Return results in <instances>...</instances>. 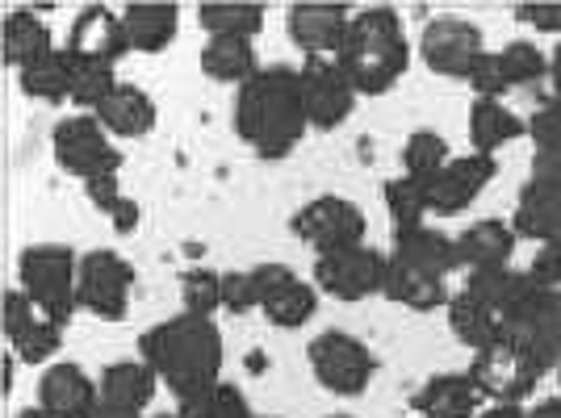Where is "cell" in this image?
Returning a JSON list of instances; mask_svg holds the SVG:
<instances>
[{"mask_svg": "<svg viewBox=\"0 0 561 418\" xmlns=\"http://www.w3.org/2000/svg\"><path fill=\"white\" fill-rule=\"evenodd\" d=\"M222 356H227V348H222L218 323L185 314V310L164 318V323L147 326L139 339V360L156 369L160 385L176 397V406L222 385Z\"/></svg>", "mask_w": 561, "mask_h": 418, "instance_id": "1", "label": "cell"}, {"mask_svg": "<svg viewBox=\"0 0 561 418\" xmlns=\"http://www.w3.org/2000/svg\"><path fill=\"white\" fill-rule=\"evenodd\" d=\"M234 135L256 151L260 160L277 163L298 151L306 139V105L298 68H260L231 105Z\"/></svg>", "mask_w": 561, "mask_h": 418, "instance_id": "2", "label": "cell"}, {"mask_svg": "<svg viewBox=\"0 0 561 418\" xmlns=\"http://www.w3.org/2000/svg\"><path fill=\"white\" fill-rule=\"evenodd\" d=\"M453 272H461V264H457V243L448 234H440L436 227L394 234V247L386 252L381 298L415 314H432L453 298Z\"/></svg>", "mask_w": 561, "mask_h": 418, "instance_id": "3", "label": "cell"}, {"mask_svg": "<svg viewBox=\"0 0 561 418\" xmlns=\"http://www.w3.org/2000/svg\"><path fill=\"white\" fill-rule=\"evenodd\" d=\"M340 68L352 76L360 96H381L394 89L411 68V43H407L398 9L390 4L356 9L344 50H340Z\"/></svg>", "mask_w": 561, "mask_h": 418, "instance_id": "4", "label": "cell"}, {"mask_svg": "<svg viewBox=\"0 0 561 418\" xmlns=\"http://www.w3.org/2000/svg\"><path fill=\"white\" fill-rule=\"evenodd\" d=\"M76 285H80V256L64 243H30L18 256V289L59 326H68L71 314L80 310Z\"/></svg>", "mask_w": 561, "mask_h": 418, "instance_id": "5", "label": "cell"}, {"mask_svg": "<svg viewBox=\"0 0 561 418\" xmlns=\"http://www.w3.org/2000/svg\"><path fill=\"white\" fill-rule=\"evenodd\" d=\"M549 372L553 369L540 356L519 348L507 335H499L491 348L473 351V364H469V376L478 381L491 406H524V397L537 394V385Z\"/></svg>", "mask_w": 561, "mask_h": 418, "instance_id": "6", "label": "cell"}, {"mask_svg": "<svg viewBox=\"0 0 561 418\" xmlns=\"http://www.w3.org/2000/svg\"><path fill=\"white\" fill-rule=\"evenodd\" d=\"M507 285H512V272H491V277H466L461 289H453L445 314L457 344H466L469 351H482L503 335Z\"/></svg>", "mask_w": 561, "mask_h": 418, "instance_id": "7", "label": "cell"}, {"mask_svg": "<svg viewBox=\"0 0 561 418\" xmlns=\"http://www.w3.org/2000/svg\"><path fill=\"white\" fill-rule=\"evenodd\" d=\"M314 381L335 397H360L377 376V356L348 330H319L306 348Z\"/></svg>", "mask_w": 561, "mask_h": 418, "instance_id": "8", "label": "cell"}, {"mask_svg": "<svg viewBox=\"0 0 561 418\" xmlns=\"http://www.w3.org/2000/svg\"><path fill=\"white\" fill-rule=\"evenodd\" d=\"M289 231H294V239H298L302 247H310L314 256H328V252H344V247L365 243L369 218H365V209L356 206V201H348V197L323 193V197L306 201V206L294 213Z\"/></svg>", "mask_w": 561, "mask_h": 418, "instance_id": "9", "label": "cell"}, {"mask_svg": "<svg viewBox=\"0 0 561 418\" xmlns=\"http://www.w3.org/2000/svg\"><path fill=\"white\" fill-rule=\"evenodd\" d=\"M50 151L55 163L76 176V181H96V176H114L122 167V151L114 147V135L96 121L93 114H71L55 126L50 135Z\"/></svg>", "mask_w": 561, "mask_h": 418, "instance_id": "10", "label": "cell"}, {"mask_svg": "<svg viewBox=\"0 0 561 418\" xmlns=\"http://www.w3.org/2000/svg\"><path fill=\"white\" fill-rule=\"evenodd\" d=\"M512 227L519 239L533 243L561 239V151H537L533 172L519 188Z\"/></svg>", "mask_w": 561, "mask_h": 418, "instance_id": "11", "label": "cell"}, {"mask_svg": "<svg viewBox=\"0 0 561 418\" xmlns=\"http://www.w3.org/2000/svg\"><path fill=\"white\" fill-rule=\"evenodd\" d=\"M130 293H135V264L126 256L105 247L80 256V285H76L80 310H89L101 323H122L130 314Z\"/></svg>", "mask_w": 561, "mask_h": 418, "instance_id": "12", "label": "cell"}, {"mask_svg": "<svg viewBox=\"0 0 561 418\" xmlns=\"http://www.w3.org/2000/svg\"><path fill=\"white\" fill-rule=\"evenodd\" d=\"M314 289L335 302H365L386 289V252L356 243L344 252L314 256Z\"/></svg>", "mask_w": 561, "mask_h": 418, "instance_id": "13", "label": "cell"}, {"mask_svg": "<svg viewBox=\"0 0 561 418\" xmlns=\"http://www.w3.org/2000/svg\"><path fill=\"white\" fill-rule=\"evenodd\" d=\"M494 176H499L494 155H478V151L453 155L436 176L423 181L427 218H457V213H466V209L491 188Z\"/></svg>", "mask_w": 561, "mask_h": 418, "instance_id": "14", "label": "cell"}, {"mask_svg": "<svg viewBox=\"0 0 561 418\" xmlns=\"http://www.w3.org/2000/svg\"><path fill=\"white\" fill-rule=\"evenodd\" d=\"M256 310L280 330H298L319 314V289L306 285L289 264H260L252 268Z\"/></svg>", "mask_w": 561, "mask_h": 418, "instance_id": "15", "label": "cell"}, {"mask_svg": "<svg viewBox=\"0 0 561 418\" xmlns=\"http://www.w3.org/2000/svg\"><path fill=\"white\" fill-rule=\"evenodd\" d=\"M486 55V38L482 30L466 18H436L423 25L420 59L427 63L432 76L445 80H469V71L478 68V59Z\"/></svg>", "mask_w": 561, "mask_h": 418, "instance_id": "16", "label": "cell"}, {"mask_svg": "<svg viewBox=\"0 0 561 418\" xmlns=\"http://www.w3.org/2000/svg\"><path fill=\"white\" fill-rule=\"evenodd\" d=\"M298 80H302V105L310 130H335L348 121L360 93H356L348 71L340 68V59H306L298 68Z\"/></svg>", "mask_w": 561, "mask_h": 418, "instance_id": "17", "label": "cell"}, {"mask_svg": "<svg viewBox=\"0 0 561 418\" xmlns=\"http://www.w3.org/2000/svg\"><path fill=\"white\" fill-rule=\"evenodd\" d=\"M352 18H356V9L340 4V0H302V4H289L285 30H289V43L302 50L306 59H340Z\"/></svg>", "mask_w": 561, "mask_h": 418, "instance_id": "18", "label": "cell"}, {"mask_svg": "<svg viewBox=\"0 0 561 418\" xmlns=\"http://www.w3.org/2000/svg\"><path fill=\"white\" fill-rule=\"evenodd\" d=\"M0 326H4L9 351H13L22 364H47L50 356L59 351V344H64V326L55 323L50 314H43L38 305L25 298L22 289H9V293H4Z\"/></svg>", "mask_w": 561, "mask_h": 418, "instance_id": "19", "label": "cell"}, {"mask_svg": "<svg viewBox=\"0 0 561 418\" xmlns=\"http://www.w3.org/2000/svg\"><path fill=\"white\" fill-rule=\"evenodd\" d=\"M64 50L80 55V59H93V63L114 68L122 55H130V34H126V22H122V9H110V4H84V9L71 18L68 47Z\"/></svg>", "mask_w": 561, "mask_h": 418, "instance_id": "20", "label": "cell"}, {"mask_svg": "<svg viewBox=\"0 0 561 418\" xmlns=\"http://www.w3.org/2000/svg\"><path fill=\"white\" fill-rule=\"evenodd\" d=\"M101 406V381H93L76 360L47 364L38 376V410L55 418H93Z\"/></svg>", "mask_w": 561, "mask_h": 418, "instance_id": "21", "label": "cell"}, {"mask_svg": "<svg viewBox=\"0 0 561 418\" xmlns=\"http://www.w3.org/2000/svg\"><path fill=\"white\" fill-rule=\"evenodd\" d=\"M453 243H457V264L466 268V277H491V272H512L519 234L503 218H482L466 227Z\"/></svg>", "mask_w": 561, "mask_h": 418, "instance_id": "22", "label": "cell"}, {"mask_svg": "<svg viewBox=\"0 0 561 418\" xmlns=\"http://www.w3.org/2000/svg\"><path fill=\"white\" fill-rule=\"evenodd\" d=\"M486 406L491 402L469 372H436L411 397V410L420 418H478Z\"/></svg>", "mask_w": 561, "mask_h": 418, "instance_id": "23", "label": "cell"}, {"mask_svg": "<svg viewBox=\"0 0 561 418\" xmlns=\"http://www.w3.org/2000/svg\"><path fill=\"white\" fill-rule=\"evenodd\" d=\"M93 117L114 139H147L156 130V121H160V109H156V101H151L147 89L117 80V89L101 101V109Z\"/></svg>", "mask_w": 561, "mask_h": 418, "instance_id": "24", "label": "cell"}, {"mask_svg": "<svg viewBox=\"0 0 561 418\" xmlns=\"http://www.w3.org/2000/svg\"><path fill=\"white\" fill-rule=\"evenodd\" d=\"M0 50H4V63L22 71L38 59L55 55V38H50V25L34 13V9H9L4 25H0Z\"/></svg>", "mask_w": 561, "mask_h": 418, "instance_id": "25", "label": "cell"}, {"mask_svg": "<svg viewBox=\"0 0 561 418\" xmlns=\"http://www.w3.org/2000/svg\"><path fill=\"white\" fill-rule=\"evenodd\" d=\"M122 22L130 34V50L156 55V50L172 47V38L181 30V9L168 0H135V4H122Z\"/></svg>", "mask_w": 561, "mask_h": 418, "instance_id": "26", "label": "cell"}, {"mask_svg": "<svg viewBox=\"0 0 561 418\" xmlns=\"http://www.w3.org/2000/svg\"><path fill=\"white\" fill-rule=\"evenodd\" d=\"M528 135V121L512 114L503 101H473L469 105V147L478 155H499L503 147Z\"/></svg>", "mask_w": 561, "mask_h": 418, "instance_id": "27", "label": "cell"}, {"mask_svg": "<svg viewBox=\"0 0 561 418\" xmlns=\"http://www.w3.org/2000/svg\"><path fill=\"white\" fill-rule=\"evenodd\" d=\"M101 397L105 402H117V406H130V410H142L151 406V397L160 390V376L147 360H114L101 369Z\"/></svg>", "mask_w": 561, "mask_h": 418, "instance_id": "28", "label": "cell"}, {"mask_svg": "<svg viewBox=\"0 0 561 418\" xmlns=\"http://www.w3.org/2000/svg\"><path fill=\"white\" fill-rule=\"evenodd\" d=\"M202 71L210 80H218V84L243 89L260 71L256 38H206V47H202Z\"/></svg>", "mask_w": 561, "mask_h": 418, "instance_id": "29", "label": "cell"}, {"mask_svg": "<svg viewBox=\"0 0 561 418\" xmlns=\"http://www.w3.org/2000/svg\"><path fill=\"white\" fill-rule=\"evenodd\" d=\"M206 38H256L264 30V4L256 0H206L197 9Z\"/></svg>", "mask_w": 561, "mask_h": 418, "instance_id": "30", "label": "cell"}, {"mask_svg": "<svg viewBox=\"0 0 561 418\" xmlns=\"http://www.w3.org/2000/svg\"><path fill=\"white\" fill-rule=\"evenodd\" d=\"M18 84L30 101H43V105H64L71 101V55L68 50H55L47 59L30 63L18 71Z\"/></svg>", "mask_w": 561, "mask_h": 418, "instance_id": "31", "label": "cell"}, {"mask_svg": "<svg viewBox=\"0 0 561 418\" xmlns=\"http://www.w3.org/2000/svg\"><path fill=\"white\" fill-rule=\"evenodd\" d=\"M494 55H499V68H503L512 89H537V84L549 80V55L537 43H528V38H515V43L499 47Z\"/></svg>", "mask_w": 561, "mask_h": 418, "instance_id": "32", "label": "cell"}, {"mask_svg": "<svg viewBox=\"0 0 561 418\" xmlns=\"http://www.w3.org/2000/svg\"><path fill=\"white\" fill-rule=\"evenodd\" d=\"M386 213L394 234H411L427 227V201H423V185L411 176H394L386 181Z\"/></svg>", "mask_w": 561, "mask_h": 418, "instance_id": "33", "label": "cell"}, {"mask_svg": "<svg viewBox=\"0 0 561 418\" xmlns=\"http://www.w3.org/2000/svg\"><path fill=\"white\" fill-rule=\"evenodd\" d=\"M448 160H453L448 139L436 135V130H415V135H407V142H402V176H411L420 185L427 176H436Z\"/></svg>", "mask_w": 561, "mask_h": 418, "instance_id": "34", "label": "cell"}, {"mask_svg": "<svg viewBox=\"0 0 561 418\" xmlns=\"http://www.w3.org/2000/svg\"><path fill=\"white\" fill-rule=\"evenodd\" d=\"M114 89H117L114 68L71 55V105H80L84 114H96V109H101V101L114 93Z\"/></svg>", "mask_w": 561, "mask_h": 418, "instance_id": "35", "label": "cell"}, {"mask_svg": "<svg viewBox=\"0 0 561 418\" xmlns=\"http://www.w3.org/2000/svg\"><path fill=\"white\" fill-rule=\"evenodd\" d=\"M181 302H185V314L214 318L222 310V272H214L206 264L188 268L185 277H181Z\"/></svg>", "mask_w": 561, "mask_h": 418, "instance_id": "36", "label": "cell"}, {"mask_svg": "<svg viewBox=\"0 0 561 418\" xmlns=\"http://www.w3.org/2000/svg\"><path fill=\"white\" fill-rule=\"evenodd\" d=\"M181 410V418H260L252 406H248V397L239 394L234 385H214L210 394L193 397V402H185V406H176Z\"/></svg>", "mask_w": 561, "mask_h": 418, "instance_id": "37", "label": "cell"}, {"mask_svg": "<svg viewBox=\"0 0 561 418\" xmlns=\"http://www.w3.org/2000/svg\"><path fill=\"white\" fill-rule=\"evenodd\" d=\"M528 139L537 151H561V96H545L528 117Z\"/></svg>", "mask_w": 561, "mask_h": 418, "instance_id": "38", "label": "cell"}, {"mask_svg": "<svg viewBox=\"0 0 561 418\" xmlns=\"http://www.w3.org/2000/svg\"><path fill=\"white\" fill-rule=\"evenodd\" d=\"M466 84L473 89V101H499V96L512 93V84H507V76L499 68V55H494V50H486V55L478 59V68L469 71Z\"/></svg>", "mask_w": 561, "mask_h": 418, "instance_id": "39", "label": "cell"}, {"mask_svg": "<svg viewBox=\"0 0 561 418\" xmlns=\"http://www.w3.org/2000/svg\"><path fill=\"white\" fill-rule=\"evenodd\" d=\"M515 22L537 30V34H558L561 38V0H533V4H515Z\"/></svg>", "mask_w": 561, "mask_h": 418, "instance_id": "40", "label": "cell"}, {"mask_svg": "<svg viewBox=\"0 0 561 418\" xmlns=\"http://www.w3.org/2000/svg\"><path fill=\"white\" fill-rule=\"evenodd\" d=\"M222 310H231V314H252L256 310L252 272H222Z\"/></svg>", "mask_w": 561, "mask_h": 418, "instance_id": "41", "label": "cell"}, {"mask_svg": "<svg viewBox=\"0 0 561 418\" xmlns=\"http://www.w3.org/2000/svg\"><path fill=\"white\" fill-rule=\"evenodd\" d=\"M528 277L537 280L540 289H561V239L537 243V256L528 264Z\"/></svg>", "mask_w": 561, "mask_h": 418, "instance_id": "42", "label": "cell"}, {"mask_svg": "<svg viewBox=\"0 0 561 418\" xmlns=\"http://www.w3.org/2000/svg\"><path fill=\"white\" fill-rule=\"evenodd\" d=\"M84 193H89L93 209H101L105 218H110V213H114V209L126 201V193H122V181H117V172H114V176H96V181H89V185H84Z\"/></svg>", "mask_w": 561, "mask_h": 418, "instance_id": "43", "label": "cell"}, {"mask_svg": "<svg viewBox=\"0 0 561 418\" xmlns=\"http://www.w3.org/2000/svg\"><path fill=\"white\" fill-rule=\"evenodd\" d=\"M139 218H142V209H139V201H130V197H126V201H122V206L110 213L114 231H135V227H139Z\"/></svg>", "mask_w": 561, "mask_h": 418, "instance_id": "44", "label": "cell"}, {"mask_svg": "<svg viewBox=\"0 0 561 418\" xmlns=\"http://www.w3.org/2000/svg\"><path fill=\"white\" fill-rule=\"evenodd\" d=\"M93 418H147L142 410H130V406H117V402H105L101 397V406L93 410Z\"/></svg>", "mask_w": 561, "mask_h": 418, "instance_id": "45", "label": "cell"}, {"mask_svg": "<svg viewBox=\"0 0 561 418\" xmlns=\"http://www.w3.org/2000/svg\"><path fill=\"white\" fill-rule=\"evenodd\" d=\"M478 418H533L528 406H486Z\"/></svg>", "mask_w": 561, "mask_h": 418, "instance_id": "46", "label": "cell"}, {"mask_svg": "<svg viewBox=\"0 0 561 418\" xmlns=\"http://www.w3.org/2000/svg\"><path fill=\"white\" fill-rule=\"evenodd\" d=\"M549 89H553V96H561V43L549 50Z\"/></svg>", "mask_w": 561, "mask_h": 418, "instance_id": "47", "label": "cell"}, {"mask_svg": "<svg viewBox=\"0 0 561 418\" xmlns=\"http://www.w3.org/2000/svg\"><path fill=\"white\" fill-rule=\"evenodd\" d=\"M533 418H561V397L558 402H540L537 410H533Z\"/></svg>", "mask_w": 561, "mask_h": 418, "instance_id": "48", "label": "cell"}, {"mask_svg": "<svg viewBox=\"0 0 561 418\" xmlns=\"http://www.w3.org/2000/svg\"><path fill=\"white\" fill-rule=\"evenodd\" d=\"M13 418H55V415H47V410H38V406H30V410H22V415H13Z\"/></svg>", "mask_w": 561, "mask_h": 418, "instance_id": "49", "label": "cell"}, {"mask_svg": "<svg viewBox=\"0 0 561 418\" xmlns=\"http://www.w3.org/2000/svg\"><path fill=\"white\" fill-rule=\"evenodd\" d=\"M151 418H181V410H164V415H151Z\"/></svg>", "mask_w": 561, "mask_h": 418, "instance_id": "50", "label": "cell"}, {"mask_svg": "<svg viewBox=\"0 0 561 418\" xmlns=\"http://www.w3.org/2000/svg\"><path fill=\"white\" fill-rule=\"evenodd\" d=\"M323 418H352V415H323Z\"/></svg>", "mask_w": 561, "mask_h": 418, "instance_id": "51", "label": "cell"}, {"mask_svg": "<svg viewBox=\"0 0 561 418\" xmlns=\"http://www.w3.org/2000/svg\"><path fill=\"white\" fill-rule=\"evenodd\" d=\"M558 385H561V364H558Z\"/></svg>", "mask_w": 561, "mask_h": 418, "instance_id": "52", "label": "cell"}, {"mask_svg": "<svg viewBox=\"0 0 561 418\" xmlns=\"http://www.w3.org/2000/svg\"><path fill=\"white\" fill-rule=\"evenodd\" d=\"M260 418H280V415H260Z\"/></svg>", "mask_w": 561, "mask_h": 418, "instance_id": "53", "label": "cell"}]
</instances>
